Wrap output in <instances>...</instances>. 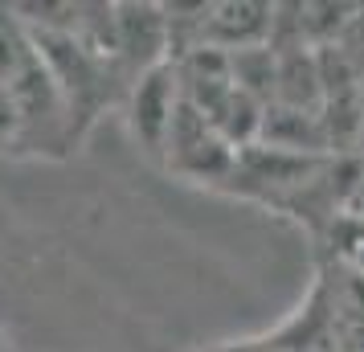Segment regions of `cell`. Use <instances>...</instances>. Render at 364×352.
Here are the masks:
<instances>
[{"instance_id": "2", "label": "cell", "mask_w": 364, "mask_h": 352, "mask_svg": "<svg viewBox=\"0 0 364 352\" xmlns=\"http://www.w3.org/2000/svg\"><path fill=\"white\" fill-rule=\"evenodd\" d=\"M270 21H274V9H266V4H221L217 17H209V25H213L221 46H230V50H258V41L270 29Z\"/></svg>"}, {"instance_id": "5", "label": "cell", "mask_w": 364, "mask_h": 352, "mask_svg": "<svg viewBox=\"0 0 364 352\" xmlns=\"http://www.w3.org/2000/svg\"><path fill=\"white\" fill-rule=\"evenodd\" d=\"M360 139H364V70H360Z\"/></svg>"}, {"instance_id": "3", "label": "cell", "mask_w": 364, "mask_h": 352, "mask_svg": "<svg viewBox=\"0 0 364 352\" xmlns=\"http://www.w3.org/2000/svg\"><path fill=\"white\" fill-rule=\"evenodd\" d=\"M37 53L29 46V37L21 33V25L9 13H0V86H9L21 70L33 62Z\"/></svg>"}, {"instance_id": "4", "label": "cell", "mask_w": 364, "mask_h": 352, "mask_svg": "<svg viewBox=\"0 0 364 352\" xmlns=\"http://www.w3.org/2000/svg\"><path fill=\"white\" fill-rule=\"evenodd\" d=\"M21 123H25V119H21V107H17V99H13V90L0 86V144H9V139L17 135Z\"/></svg>"}, {"instance_id": "1", "label": "cell", "mask_w": 364, "mask_h": 352, "mask_svg": "<svg viewBox=\"0 0 364 352\" xmlns=\"http://www.w3.org/2000/svg\"><path fill=\"white\" fill-rule=\"evenodd\" d=\"M176 107H181V95H176V74L172 70H148L144 82L135 86V132L148 139L151 148H160L168 139V127L176 119Z\"/></svg>"}]
</instances>
